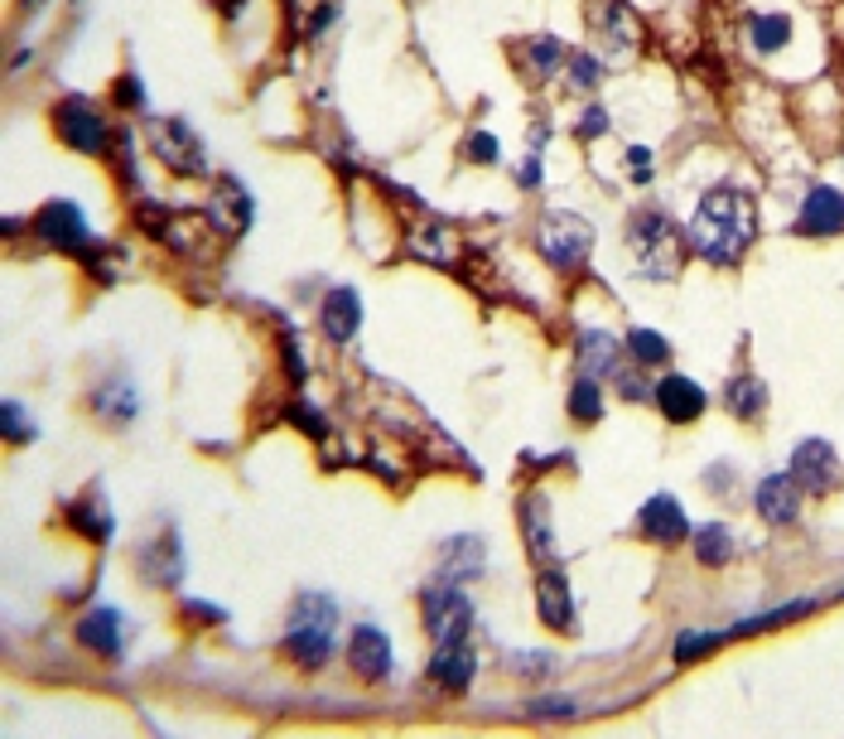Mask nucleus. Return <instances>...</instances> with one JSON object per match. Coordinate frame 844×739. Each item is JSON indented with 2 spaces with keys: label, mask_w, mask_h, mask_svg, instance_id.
I'll return each instance as SVG.
<instances>
[{
  "label": "nucleus",
  "mask_w": 844,
  "mask_h": 739,
  "mask_svg": "<svg viewBox=\"0 0 844 739\" xmlns=\"http://www.w3.org/2000/svg\"><path fill=\"white\" fill-rule=\"evenodd\" d=\"M758 238V208L734 184H719L700 198L690 218V246L714 266H734Z\"/></svg>",
  "instance_id": "nucleus-1"
},
{
  "label": "nucleus",
  "mask_w": 844,
  "mask_h": 739,
  "mask_svg": "<svg viewBox=\"0 0 844 739\" xmlns=\"http://www.w3.org/2000/svg\"><path fill=\"white\" fill-rule=\"evenodd\" d=\"M333 633H338V604L319 590H304L290 609L285 629V657L299 671H323L333 657Z\"/></svg>",
  "instance_id": "nucleus-2"
},
{
  "label": "nucleus",
  "mask_w": 844,
  "mask_h": 739,
  "mask_svg": "<svg viewBox=\"0 0 844 739\" xmlns=\"http://www.w3.org/2000/svg\"><path fill=\"white\" fill-rule=\"evenodd\" d=\"M536 246L550 266H560V271H584V266H589V252H594V228L579 213H546V218L536 222Z\"/></svg>",
  "instance_id": "nucleus-3"
},
{
  "label": "nucleus",
  "mask_w": 844,
  "mask_h": 739,
  "mask_svg": "<svg viewBox=\"0 0 844 739\" xmlns=\"http://www.w3.org/2000/svg\"><path fill=\"white\" fill-rule=\"evenodd\" d=\"M145 136H150L155 160H164V170L188 174V179L208 174V155H203V141H198V131L188 126V121H179V117H150V121H145Z\"/></svg>",
  "instance_id": "nucleus-4"
},
{
  "label": "nucleus",
  "mask_w": 844,
  "mask_h": 739,
  "mask_svg": "<svg viewBox=\"0 0 844 739\" xmlns=\"http://www.w3.org/2000/svg\"><path fill=\"white\" fill-rule=\"evenodd\" d=\"M34 238H39L44 246H53V252H68V256H87L93 252V228H87V218H83V208L77 204H68V198H53V204H44L39 213H34Z\"/></svg>",
  "instance_id": "nucleus-5"
},
{
  "label": "nucleus",
  "mask_w": 844,
  "mask_h": 739,
  "mask_svg": "<svg viewBox=\"0 0 844 739\" xmlns=\"http://www.w3.org/2000/svg\"><path fill=\"white\" fill-rule=\"evenodd\" d=\"M627 232H633V252H637L641 271H651V276H661V281H666V276L675 271V262H681V246H675V232H671L666 213L641 208Z\"/></svg>",
  "instance_id": "nucleus-6"
},
{
  "label": "nucleus",
  "mask_w": 844,
  "mask_h": 739,
  "mask_svg": "<svg viewBox=\"0 0 844 739\" xmlns=\"http://www.w3.org/2000/svg\"><path fill=\"white\" fill-rule=\"evenodd\" d=\"M420 609H425V629H430L435 643H449V638H468L473 604H468V595L454 585V580H439V585H425Z\"/></svg>",
  "instance_id": "nucleus-7"
},
{
  "label": "nucleus",
  "mask_w": 844,
  "mask_h": 739,
  "mask_svg": "<svg viewBox=\"0 0 844 739\" xmlns=\"http://www.w3.org/2000/svg\"><path fill=\"white\" fill-rule=\"evenodd\" d=\"M53 131H59L63 145H73L77 155H101L107 150V121L93 111L87 97H63L53 107Z\"/></svg>",
  "instance_id": "nucleus-8"
},
{
  "label": "nucleus",
  "mask_w": 844,
  "mask_h": 739,
  "mask_svg": "<svg viewBox=\"0 0 844 739\" xmlns=\"http://www.w3.org/2000/svg\"><path fill=\"white\" fill-rule=\"evenodd\" d=\"M792 478L806 493L825 498V493H835L844 484V464H840V455L830 450L825 440H802V445H796V455H792Z\"/></svg>",
  "instance_id": "nucleus-9"
},
{
  "label": "nucleus",
  "mask_w": 844,
  "mask_h": 739,
  "mask_svg": "<svg viewBox=\"0 0 844 739\" xmlns=\"http://www.w3.org/2000/svg\"><path fill=\"white\" fill-rule=\"evenodd\" d=\"M473 671H478V657H473L468 638H449V643H435L430 657V681L449 696H464L473 687Z\"/></svg>",
  "instance_id": "nucleus-10"
},
{
  "label": "nucleus",
  "mask_w": 844,
  "mask_h": 739,
  "mask_svg": "<svg viewBox=\"0 0 844 739\" xmlns=\"http://www.w3.org/2000/svg\"><path fill=\"white\" fill-rule=\"evenodd\" d=\"M536 614L546 629L574 633V595H570V580L560 566H546L536 576Z\"/></svg>",
  "instance_id": "nucleus-11"
},
{
  "label": "nucleus",
  "mask_w": 844,
  "mask_h": 739,
  "mask_svg": "<svg viewBox=\"0 0 844 739\" xmlns=\"http://www.w3.org/2000/svg\"><path fill=\"white\" fill-rule=\"evenodd\" d=\"M347 663L363 681H387L391 677V638L371 623H357L347 633Z\"/></svg>",
  "instance_id": "nucleus-12"
},
{
  "label": "nucleus",
  "mask_w": 844,
  "mask_h": 739,
  "mask_svg": "<svg viewBox=\"0 0 844 739\" xmlns=\"http://www.w3.org/2000/svg\"><path fill=\"white\" fill-rule=\"evenodd\" d=\"M641 536H651L657 546H681L690 536V518L681 512V502L671 493H657V498L641 502V518H637Z\"/></svg>",
  "instance_id": "nucleus-13"
},
{
  "label": "nucleus",
  "mask_w": 844,
  "mask_h": 739,
  "mask_svg": "<svg viewBox=\"0 0 844 739\" xmlns=\"http://www.w3.org/2000/svg\"><path fill=\"white\" fill-rule=\"evenodd\" d=\"M77 643H83L87 653L111 657V663H117L121 647H126V623H121V609L101 604V609L83 614V619H77Z\"/></svg>",
  "instance_id": "nucleus-14"
},
{
  "label": "nucleus",
  "mask_w": 844,
  "mask_h": 739,
  "mask_svg": "<svg viewBox=\"0 0 844 739\" xmlns=\"http://www.w3.org/2000/svg\"><path fill=\"white\" fill-rule=\"evenodd\" d=\"M844 228V194L830 184L810 189L806 204H802V218H796V232L802 238H830V232Z\"/></svg>",
  "instance_id": "nucleus-15"
},
{
  "label": "nucleus",
  "mask_w": 844,
  "mask_h": 739,
  "mask_svg": "<svg viewBox=\"0 0 844 739\" xmlns=\"http://www.w3.org/2000/svg\"><path fill=\"white\" fill-rule=\"evenodd\" d=\"M208 218H212V228H218L222 238H242V232L252 228V198H246V189L236 184V179H218Z\"/></svg>",
  "instance_id": "nucleus-16"
},
{
  "label": "nucleus",
  "mask_w": 844,
  "mask_h": 739,
  "mask_svg": "<svg viewBox=\"0 0 844 739\" xmlns=\"http://www.w3.org/2000/svg\"><path fill=\"white\" fill-rule=\"evenodd\" d=\"M594 25H599V35L608 44V53L613 59H627V53L637 49L641 29H637V15L627 10V0H599V15H594Z\"/></svg>",
  "instance_id": "nucleus-17"
},
{
  "label": "nucleus",
  "mask_w": 844,
  "mask_h": 739,
  "mask_svg": "<svg viewBox=\"0 0 844 739\" xmlns=\"http://www.w3.org/2000/svg\"><path fill=\"white\" fill-rule=\"evenodd\" d=\"M753 502H758V512L776 528H786V522H796V512H802V484H796L792 474H768L753 493Z\"/></svg>",
  "instance_id": "nucleus-18"
},
{
  "label": "nucleus",
  "mask_w": 844,
  "mask_h": 739,
  "mask_svg": "<svg viewBox=\"0 0 844 739\" xmlns=\"http://www.w3.org/2000/svg\"><path fill=\"white\" fill-rule=\"evenodd\" d=\"M651 397H657L661 416H666L671 425H685V421H695V416L705 411V391H700V383H690V377H681V373L661 377Z\"/></svg>",
  "instance_id": "nucleus-19"
},
{
  "label": "nucleus",
  "mask_w": 844,
  "mask_h": 739,
  "mask_svg": "<svg viewBox=\"0 0 844 739\" xmlns=\"http://www.w3.org/2000/svg\"><path fill=\"white\" fill-rule=\"evenodd\" d=\"M68 522H73L77 532L87 536V542H111V532H117V518H111V508L101 502V488L93 484L83 493V498L68 502Z\"/></svg>",
  "instance_id": "nucleus-20"
},
{
  "label": "nucleus",
  "mask_w": 844,
  "mask_h": 739,
  "mask_svg": "<svg viewBox=\"0 0 844 739\" xmlns=\"http://www.w3.org/2000/svg\"><path fill=\"white\" fill-rule=\"evenodd\" d=\"M357 324H363V300H357V290L353 286L329 290V300H323V334H329L333 343H347L357 334Z\"/></svg>",
  "instance_id": "nucleus-21"
},
{
  "label": "nucleus",
  "mask_w": 844,
  "mask_h": 739,
  "mask_svg": "<svg viewBox=\"0 0 844 739\" xmlns=\"http://www.w3.org/2000/svg\"><path fill=\"white\" fill-rule=\"evenodd\" d=\"M473 576H482V542L478 536H454V542L439 546V580L468 585Z\"/></svg>",
  "instance_id": "nucleus-22"
},
{
  "label": "nucleus",
  "mask_w": 844,
  "mask_h": 739,
  "mask_svg": "<svg viewBox=\"0 0 844 739\" xmlns=\"http://www.w3.org/2000/svg\"><path fill=\"white\" fill-rule=\"evenodd\" d=\"M522 532H526L531 556H540V561L555 556V528H550V498L546 493H526L522 498Z\"/></svg>",
  "instance_id": "nucleus-23"
},
{
  "label": "nucleus",
  "mask_w": 844,
  "mask_h": 739,
  "mask_svg": "<svg viewBox=\"0 0 844 739\" xmlns=\"http://www.w3.org/2000/svg\"><path fill=\"white\" fill-rule=\"evenodd\" d=\"M405 246H411L420 262H435V266H449L458 256V238L444 228V222H415Z\"/></svg>",
  "instance_id": "nucleus-24"
},
{
  "label": "nucleus",
  "mask_w": 844,
  "mask_h": 739,
  "mask_svg": "<svg viewBox=\"0 0 844 739\" xmlns=\"http://www.w3.org/2000/svg\"><path fill=\"white\" fill-rule=\"evenodd\" d=\"M140 566L150 570L155 585H179V570H184V552H179V536L164 532V542H155L150 552L140 556Z\"/></svg>",
  "instance_id": "nucleus-25"
},
{
  "label": "nucleus",
  "mask_w": 844,
  "mask_h": 739,
  "mask_svg": "<svg viewBox=\"0 0 844 739\" xmlns=\"http://www.w3.org/2000/svg\"><path fill=\"white\" fill-rule=\"evenodd\" d=\"M724 401H729V411H734L738 421H758L762 407H768V387H762L758 377H734L729 391H724Z\"/></svg>",
  "instance_id": "nucleus-26"
},
{
  "label": "nucleus",
  "mask_w": 844,
  "mask_h": 739,
  "mask_svg": "<svg viewBox=\"0 0 844 739\" xmlns=\"http://www.w3.org/2000/svg\"><path fill=\"white\" fill-rule=\"evenodd\" d=\"M93 407H97V416L107 421V425H131L135 421V391H131V383H117V387H101L97 397H93Z\"/></svg>",
  "instance_id": "nucleus-27"
},
{
  "label": "nucleus",
  "mask_w": 844,
  "mask_h": 739,
  "mask_svg": "<svg viewBox=\"0 0 844 739\" xmlns=\"http://www.w3.org/2000/svg\"><path fill=\"white\" fill-rule=\"evenodd\" d=\"M695 556H700L705 566H724L729 556H734V536H729L724 522H709V528L695 532Z\"/></svg>",
  "instance_id": "nucleus-28"
},
{
  "label": "nucleus",
  "mask_w": 844,
  "mask_h": 739,
  "mask_svg": "<svg viewBox=\"0 0 844 739\" xmlns=\"http://www.w3.org/2000/svg\"><path fill=\"white\" fill-rule=\"evenodd\" d=\"M570 416L584 421V425H594V421L603 416V391H599V383H594V377H579V383L570 387Z\"/></svg>",
  "instance_id": "nucleus-29"
},
{
  "label": "nucleus",
  "mask_w": 844,
  "mask_h": 739,
  "mask_svg": "<svg viewBox=\"0 0 844 739\" xmlns=\"http://www.w3.org/2000/svg\"><path fill=\"white\" fill-rule=\"evenodd\" d=\"M786 39H792V20L786 15H758L753 20V44H758L762 53H776Z\"/></svg>",
  "instance_id": "nucleus-30"
},
{
  "label": "nucleus",
  "mask_w": 844,
  "mask_h": 739,
  "mask_svg": "<svg viewBox=\"0 0 844 739\" xmlns=\"http://www.w3.org/2000/svg\"><path fill=\"white\" fill-rule=\"evenodd\" d=\"M584 367L589 373H617V343L608 334H584Z\"/></svg>",
  "instance_id": "nucleus-31"
},
{
  "label": "nucleus",
  "mask_w": 844,
  "mask_h": 739,
  "mask_svg": "<svg viewBox=\"0 0 844 739\" xmlns=\"http://www.w3.org/2000/svg\"><path fill=\"white\" fill-rule=\"evenodd\" d=\"M627 349H633L637 363H666V358H671V343L661 339V334H651V329H633V334H627Z\"/></svg>",
  "instance_id": "nucleus-32"
},
{
  "label": "nucleus",
  "mask_w": 844,
  "mask_h": 739,
  "mask_svg": "<svg viewBox=\"0 0 844 739\" xmlns=\"http://www.w3.org/2000/svg\"><path fill=\"white\" fill-rule=\"evenodd\" d=\"M526 715H531V720H579L584 705L574 701V696H546V701L526 705Z\"/></svg>",
  "instance_id": "nucleus-33"
},
{
  "label": "nucleus",
  "mask_w": 844,
  "mask_h": 739,
  "mask_svg": "<svg viewBox=\"0 0 844 739\" xmlns=\"http://www.w3.org/2000/svg\"><path fill=\"white\" fill-rule=\"evenodd\" d=\"M531 44V63H536V73L546 77V73H555L560 69V59H565V44H560L555 35H540V39H526Z\"/></svg>",
  "instance_id": "nucleus-34"
},
{
  "label": "nucleus",
  "mask_w": 844,
  "mask_h": 739,
  "mask_svg": "<svg viewBox=\"0 0 844 739\" xmlns=\"http://www.w3.org/2000/svg\"><path fill=\"white\" fill-rule=\"evenodd\" d=\"M729 633H681L675 638V663H695L700 653H709V647H719Z\"/></svg>",
  "instance_id": "nucleus-35"
},
{
  "label": "nucleus",
  "mask_w": 844,
  "mask_h": 739,
  "mask_svg": "<svg viewBox=\"0 0 844 739\" xmlns=\"http://www.w3.org/2000/svg\"><path fill=\"white\" fill-rule=\"evenodd\" d=\"M464 150H468L473 165H498L502 160V145H498V136H488V131H473Z\"/></svg>",
  "instance_id": "nucleus-36"
},
{
  "label": "nucleus",
  "mask_w": 844,
  "mask_h": 739,
  "mask_svg": "<svg viewBox=\"0 0 844 739\" xmlns=\"http://www.w3.org/2000/svg\"><path fill=\"white\" fill-rule=\"evenodd\" d=\"M34 435H39V431H34V421L25 416V407H20V401H5V440H34Z\"/></svg>",
  "instance_id": "nucleus-37"
},
{
  "label": "nucleus",
  "mask_w": 844,
  "mask_h": 739,
  "mask_svg": "<svg viewBox=\"0 0 844 739\" xmlns=\"http://www.w3.org/2000/svg\"><path fill=\"white\" fill-rule=\"evenodd\" d=\"M111 97H117V107H126V111H140V107H145L140 77H135V73H121V77H117V87H111Z\"/></svg>",
  "instance_id": "nucleus-38"
},
{
  "label": "nucleus",
  "mask_w": 844,
  "mask_h": 739,
  "mask_svg": "<svg viewBox=\"0 0 844 739\" xmlns=\"http://www.w3.org/2000/svg\"><path fill=\"white\" fill-rule=\"evenodd\" d=\"M599 59H589V53H574L570 59V83L574 87H599Z\"/></svg>",
  "instance_id": "nucleus-39"
},
{
  "label": "nucleus",
  "mask_w": 844,
  "mask_h": 739,
  "mask_svg": "<svg viewBox=\"0 0 844 739\" xmlns=\"http://www.w3.org/2000/svg\"><path fill=\"white\" fill-rule=\"evenodd\" d=\"M121 170V179H126V189H135V150H131V136L121 131L117 136V160H111Z\"/></svg>",
  "instance_id": "nucleus-40"
},
{
  "label": "nucleus",
  "mask_w": 844,
  "mask_h": 739,
  "mask_svg": "<svg viewBox=\"0 0 844 739\" xmlns=\"http://www.w3.org/2000/svg\"><path fill=\"white\" fill-rule=\"evenodd\" d=\"M290 421L304 425L314 440H323V435H329V431H323V421H319V411H309V407H290Z\"/></svg>",
  "instance_id": "nucleus-41"
},
{
  "label": "nucleus",
  "mask_w": 844,
  "mask_h": 739,
  "mask_svg": "<svg viewBox=\"0 0 844 739\" xmlns=\"http://www.w3.org/2000/svg\"><path fill=\"white\" fill-rule=\"evenodd\" d=\"M285 367H290V383H295V387L309 377V367H304V358H299V343L290 339V334H285Z\"/></svg>",
  "instance_id": "nucleus-42"
},
{
  "label": "nucleus",
  "mask_w": 844,
  "mask_h": 739,
  "mask_svg": "<svg viewBox=\"0 0 844 739\" xmlns=\"http://www.w3.org/2000/svg\"><path fill=\"white\" fill-rule=\"evenodd\" d=\"M579 131H584V136H603V131H608V111L603 107H589L579 117Z\"/></svg>",
  "instance_id": "nucleus-43"
},
{
  "label": "nucleus",
  "mask_w": 844,
  "mask_h": 739,
  "mask_svg": "<svg viewBox=\"0 0 844 739\" xmlns=\"http://www.w3.org/2000/svg\"><path fill=\"white\" fill-rule=\"evenodd\" d=\"M627 160H633V179H637V184H647V179H651V155L641 150V145H633V155H627Z\"/></svg>",
  "instance_id": "nucleus-44"
},
{
  "label": "nucleus",
  "mask_w": 844,
  "mask_h": 739,
  "mask_svg": "<svg viewBox=\"0 0 844 739\" xmlns=\"http://www.w3.org/2000/svg\"><path fill=\"white\" fill-rule=\"evenodd\" d=\"M25 10H39V0H25Z\"/></svg>",
  "instance_id": "nucleus-45"
}]
</instances>
